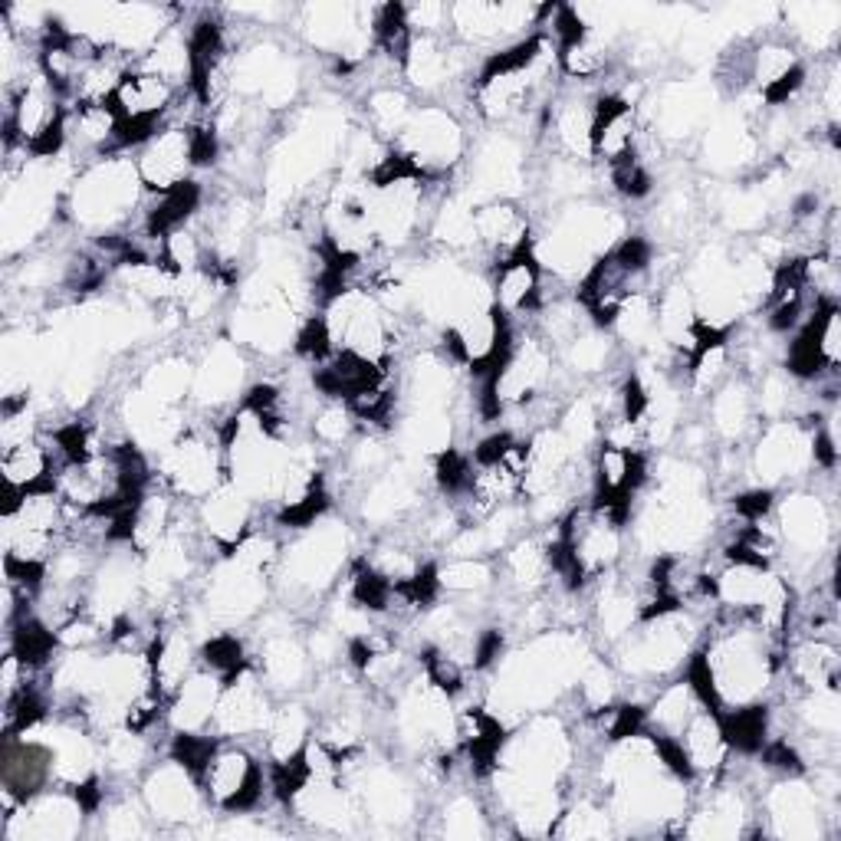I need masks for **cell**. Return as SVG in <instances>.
<instances>
[{
    "label": "cell",
    "instance_id": "6da1fadb",
    "mask_svg": "<svg viewBox=\"0 0 841 841\" xmlns=\"http://www.w3.org/2000/svg\"><path fill=\"white\" fill-rule=\"evenodd\" d=\"M198 204H201V184L188 181V178L178 181L175 188H168L165 194H161V201L148 211V221H145L148 237L168 240L171 230H178L194 211H198Z\"/></svg>",
    "mask_w": 841,
    "mask_h": 841
},
{
    "label": "cell",
    "instance_id": "7a4b0ae2",
    "mask_svg": "<svg viewBox=\"0 0 841 841\" xmlns=\"http://www.w3.org/2000/svg\"><path fill=\"white\" fill-rule=\"evenodd\" d=\"M766 727H769V710L763 704L717 713V730L723 736V743H727V750L759 753L766 743Z\"/></svg>",
    "mask_w": 841,
    "mask_h": 841
},
{
    "label": "cell",
    "instance_id": "3957f363",
    "mask_svg": "<svg viewBox=\"0 0 841 841\" xmlns=\"http://www.w3.org/2000/svg\"><path fill=\"white\" fill-rule=\"evenodd\" d=\"M10 651L17 654V661L27 667H43L56 651V635L50 625H43L40 618L20 612L14 618V635H10Z\"/></svg>",
    "mask_w": 841,
    "mask_h": 841
},
{
    "label": "cell",
    "instance_id": "277c9868",
    "mask_svg": "<svg viewBox=\"0 0 841 841\" xmlns=\"http://www.w3.org/2000/svg\"><path fill=\"white\" fill-rule=\"evenodd\" d=\"M171 759L188 773L194 782H204L207 769L217 759V740L201 733H178L175 743H171Z\"/></svg>",
    "mask_w": 841,
    "mask_h": 841
},
{
    "label": "cell",
    "instance_id": "5b68a950",
    "mask_svg": "<svg viewBox=\"0 0 841 841\" xmlns=\"http://www.w3.org/2000/svg\"><path fill=\"white\" fill-rule=\"evenodd\" d=\"M296 352L303 355V359H313L322 362L332 355V326L326 316H309L303 322V329H299L296 336Z\"/></svg>",
    "mask_w": 841,
    "mask_h": 841
},
{
    "label": "cell",
    "instance_id": "8992f818",
    "mask_svg": "<svg viewBox=\"0 0 841 841\" xmlns=\"http://www.w3.org/2000/svg\"><path fill=\"white\" fill-rule=\"evenodd\" d=\"M434 477H437V487L444 493H460V490L474 487V470H470V460L460 451H444L437 457Z\"/></svg>",
    "mask_w": 841,
    "mask_h": 841
},
{
    "label": "cell",
    "instance_id": "52a82bcc",
    "mask_svg": "<svg viewBox=\"0 0 841 841\" xmlns=\"http://www.w3.org/2000/svg\"><path fill=\"white\" fill-rule=\"evenodd\" d=\"M651 257H654V250L651 244L644 237H625L621 244L612 250V260L618 263L621 270H625L628 276H635V273H644L651 267Z\"/></svg>",
    "mask_w": 841,
    "mask_h": 841
},
{
    "label": "cell",
    "instance_id": "ba28073f",
    "mask_svg": "<svg viewBox=\"0 0 841 841\" xmlns=\"http://www.w3.org/2000/svg\"><path fill=\"white\" fill-rule=\"evenodd\" d=\"M805 83V69L799 63H789L776 79H769V83L763 86V99L769 102V106H782V102H789L796 92L802 89Z\"/></svg>",
    "mask_w": 841,
    "mask_h": 841
},
{
    "label": "cell",
    "instance_id": "9c48e42d",
    "mask_svg": "<svg viewBox=\"0 0 841 841\" xmlns=\"http://www.w3.org/2000/svg\"><path fill=\"white\" fill-rule=\"evenodd\" d=\"M188 158H191V165H198V168L214 165V158H217V132L207 129V125L188 129Z\"/></svg>",
    "mask_w": 841,
    "mask_h": 841
},
{
    "label": "cell",
    "instance_id": "30bf717a",
    "mask_svg": "<svg viewBox=\"0 0 841 841\" xmlns=\"http://www.w3.org/2000/svg\"><path fill=\"white\" fill-rule=\"evenodd\" d=\"M648 391H644L641 385V378L638 375H631L625 388H621V408H625V421L628 424H641V418L648 414Z\"/></svg>",
    "mask_w": 841,
    "mask_h": 841
},
{
    "label": "cell",
    "instance_id": "8fae6325",
    "mask_svg": "<svg viewBox=\"0 0 841 841\" xmlns=\"http://www.w3.org/2000/svg\"><path fill=\"white\" fill-rule=\"evenodd\" d=\"M736 513L743 516V520L759 523L763 516L773 510V490H750V493H740V497L733 500Z\"/></svg>",
    "mask_w": 841,
    "mask_h": 841
},
{
    "label": "cell",
    "instance_id": "7c38bea8",
    "mask_svg": "<svg viewBox=\"0 0 841 841\" xmlns=\"http://www.w3.org/2000/svg\"><path fill=\"white\" fill-rule=\"evenodd\" d=\"M500 651H503V635H500V631L497 628L483 631L480 641H477V648H474V667H477V671L490 667L493 661L500 658Z\"/></svg>",
    "mask_w": 841,
    "mask_h": 841
}]
</instances>
